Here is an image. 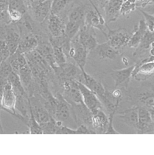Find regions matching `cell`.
<instances>
[{"mask_svg": "<svg viewBox=\"0 0 154 155\" xmlns=\"http://www.w3.org/2000/svg\"><path fill=\"white\" fill-rule=\"evenodd\" d=\"M81 71L83 77L82 83H83L88 88L94 92L99 98L101 97L105 93L106 91L105 88L100 82L86 73L84 69H81Z\"/></svg>", "mask_w": 154, "mask_h": 155, "instance_id": "20", "label": "cell"}, {"mask_svg": "<svg viewBox=\"0 0 154 155\" xmlns=\"http://www.w3.org/2000/svg\"><path fill=\"white\" fill-rule=\"evenodd\" d=\"M38 44V39L34 33H26L21 35L19 46L16 51L25 54L35 50Z\"/></svg>", "mask_w": 154, "mask_h": 155, "instance_id": "15", "label": "cell"}, {"mask_svg": "<svg viewBox=\"0 0 154 155\" xmlns=\"http://www.w3.org/2000/svg\"><path fill=\"white\" fill-rule=\"evenodd\" d=\"M123 0H109L104 8L106 23L116 21L120 15V8Z\"/></svg>", "mask_w": 154, "mask_h": 155, "instance_id": "19", "label": "cell"}, {"mask_svg": "<svg viewBox=\"0 0 154 155\" xmlns=\"http://www.w3.org/2000/svg\"><path fill=\"white\" fill-rule=\"evenodd\" d=\"M69 1V0H52L50 13L59 16L68 5Z\"/></svg>", "mask_w": 154, "mask_h": 155, "instance_id": "31", "label": "cell"}, {"mask_svg": "<svg viewBox=\"0 0 154 155\" xmlns=\"http://www.w3.org/2000/svg\"><path fill=\"white\" fill-rule=\"evenodd\" d=\"M89 2H90V4H91V5L92 6V7L93 8V9L97 12V13L100 16H103L102 15H101V12H100V11L99 10V8L96 6V5L95 4V3L93 2V1H92V0H87Z\"/></svg>", "mask_w": 154, "mask_h": 155, "instance_id": "42", "label": "cell"}, {"mask_svg": "<svg viewBox=\"0 0 154 155\" xmlns=\"http://www.w3.org/2000/svg\"><path fill=\"white\" fill-rule=\"evenodd\" d=\"M153 42H154V32L150 31L148 29L141 40L139 46L136 48V51L133 54V56H136L144 51L149 49L150 46Z\"/></svg>", "mask_w": 154, "mask_h": 155, "instance_id": "26", "label": "cell"}, {"mask_svg": "<svg viewBox=\"0 0 154 155\" xmlns=\"http://www.w3.org/2000/svg\"><path fill=\"white\" fill-rule=\"evenodd\" d=\"M17 28L18 27L15 28L13 25V23H9L5 25V36L4 41L10 55H12L16 52L21 39L19 31H18Z\"/></svg>", "mask_w": 154, "mask_h": 155, "instance_id": "12", "label": "cell"}, {"mask_svg": "<svg viewBox=\"0 0 154 155\" xmlns=\"http://www.w3.org/2000/svg\"><path fill=\"white\" fill-rule=\"evenodd\" d=\"M8 19L9 21L7 11H1L0 10V22Z\"/></svg>", "mask_w": 154, "mask_h": 155, "instance_id": "39", "label": "cell"}, {"mask_svg": "<svg viewBox=\"0 0 154 155\" xmlns=\"http://www.w3.org/2000/svg\"><path fill=\"white\" fill-rule=\"evenodd\" d=\"M154 74V61L142 60L136 64L132 77L137 81L145 80Z\"/></svg>", "mask_w": 154, "mask_h": 155, "instance_id": "14", "label": "cell"}, {"mask_svg": "<svg viewBox=\"0 0 154 155\" xmlns=\"http://www.w3.org/2000/svg\"><path fill=\"white\" fill-rule=\"evenodd\" d=\"M109 126V116L102 110L93 114L92 129L95 134H105Z\"/></svg>", "mask_w": 154, "mask_h": 155, "instance_id": "18", "label": "cell"}, {"mask_svg": "<svg viewBox=\"0 0 154 155\" xmlns=\"http://www.w3.org/2000/svg\"><path fill=\"white\" fill-rule=\"evenodd\" d=\"M89 53L90 52L80 44L76 36L72 39L68 57L74 60L81 70L84 69L87 56Z\"/></svg>", "mask_w": 154, "mask_h": 155, "instance_id": "5", "label": "cell"}, {"mask_svg": "<svg viewBox=\"0 0 154 155\" xmlns=\"http://www.w3.org/2000/svg\"><path fill=\"white\" fill-rule=\"evenodd\" d=\"M136 66V64L125 69L112 71L110 72V75L115 82L116 88H119L122 85L126 86L128 84L130 78L132 77Z\"/></svg>", "mask_w": 154, "mask_h": 155, "instance_id": "16", "label": "cell"}, {"mask_svg": "<svg viewBox=\"0 0 154 155\" xmlns=\"http://www.w3.org/2000/svg\"><path fill=\"white\" fill-rule=\"evenodd\" d=\"M12 72V67L7 59L0 63V100L3 90L8 82V79Z\"/></svg>", "mask_w": 154, "mask_h": 155, "instance_id": "25", "label": "cell"}, {"mask_svg": "<svg viewBox=\"0 0 154 155\" xmlns=\"http://www.w3.org/2000/svg\"><path fill=\"white\" fill-rule=\"evenodd\" d=\"M4 134V131H3V129L1 125V119H0V134Z\"/></svg>", "mask_w": 154, "mask_h": 155, "instance_id": "43", "label": "cell"}, {"mask_svg": "<svg viewBox=\"0 0 154 155\" xmlns=\"http://www.w3.org/2000/svg\"><path fill=\"white\" fill-rule=\"evenodd\" d=\"M148 30V27L145 19H141L138 25L134 29L128 41L127 46L131 48H137L142 39L143 35Z\"/></svg>", "mask_w": 154, "mask_h": 155, "instance_id": "22", "label": "cell"}, {"mask_svg": "<svg viewBox=\"0 0 154 155\" xmlns=\"http://www.w3.org/2000/svg\"><path fill=\"white\" fill-rule=\"evenodd\" d=\"M82 26V25L80 24L68 21L65 25V36L72 40V39L75 38V36L78 33Z\"/></svg>", "mask_w": 154, "mask_h": 155, "instance_id": "29", "label": "cell"}, {"mask_svg": "<svg viewBox=\"0 0 154 155\" xmlns=\"http://www.w3.org/2000/svg\"><path fill=\"white\" fill-rule=\"evenodd\" d=\"M62 125V122L57 121L52 117L48 121L40 124L43 134H58L59 129Z\"/></svg>", "mask_w": 154, "mask_h": 155, "instance_id": "27", "label": "cell"}, {"mask_svg": "<svg viewBox=\"0 0 154 155\" xmlns=\"http://www.w3.org/2000/svg\"><path fill=\"white\" fill-rule=\"evenodd\" d=\"M28 128V132L30 134H42V130L38 122L36 120L31 112L30 118L27 124Z\"/></svg>", "mask_w": 154, "mask_h": 155, "instance_id": "33", "label": "cell"}, {"mask_svg": "<svg viewBox=\"0 0 154 155\" xmlns=\"http://www.w3.org/2000/svg\"><path fill=\"white\" fill-rule=\"evenodd\" d=\"M5 36V25H0V40H4Z\"/></svg>", "mask_w": 154, "mask_h": 155, "instance_id": "40", "label": "cell"}, {"mask_svg": "<svg viewBox=\"0 0 154 155\" xmlns=\"http://www.w3.org/2000/svg\"><path fill=\"white\" fill-rule=\"evenodd\" d=\"M7 12L9 18V23L16 24L22 20L23 18L22 13L18 9L8 7Z\"/></svg>", "mask_w": 154, "mask_h": 155, "instance_id": "34", "label": "cell"}, {"mask_svg": "<svg viewBox=\"0 0 154 155\" xmlns=\"http://www.w3.org/2000/svg\"><path fill=\"white\" fill-rule=\"evenodd\" d=\"M109 30L106 38L112 47L120 51V49L127 46L131 36L128 30L125 28H119L115 30L109 29Z\"/></svg>", "mask_w": 154, "mask_h": 155, "instance_id": "7", "label": "cell"}, {"mask_svg": "<svg viewBox=\"0 0 154 155\" xmlns=\"http://www.w3.org/2000/svg\"><path fill=\"white\" fill-rule=\"evenodd\" d=\"M137 133H154V121L148 108L145 106H139Z\"/></svg>", "mask_w": 154, "mask_h": 155, "instance_id": "8", "label": "cell"}, {"mask_svg": "<svg viewBox=\"0 0 154 155\" xmlns=\"http://www.w3.org/2000/svg\"><path fill=\"white\" fill-rule=\"evenodd\" d=\"M59 85L62 90V92L60 93L71 106L84 104L77 81H64L60 83Z\"/></svg>", "mask_w": 154, "mask_h": 155, "instance_id": "2", "label": "cell"}, {"mask_svg": "<svg viewBox=\"0 0 154 155\" xmlns=\"http://www.w3.org/2000/svg\"><path fill=\"white\" fill-rule=\"evenodd\" d=\"M10 55V54L5 41L0 40V62L6 60Z\"/></svg>", "mask_w": 154, "mask_h": 155, "instance_id": "36", "label": "cell"}, {"mask_svg": "<svg viewBox=\"0 0 154 155\" xmlns=\"http://www.w3.org/2000/svg\"><path fill=\"white\" fill-rule=\"evenodd\" d=\"M138 108L139 106H134L119 113V117L125 123L136 130L138 128Z\"/></svg>", "mask_w": 154, "mask_h": 155, "instance_id": "24", "label": "cell"}, {"mask_svg": "<svg viewBox=\"0 0 154 155\" xmlns=\"http://www.w3.org/2000/svg\"><path fill=\"white\" fill-rule=\"evenodd\" d=\"M79 89L82 94L83 103L85 106L92 112L96 114L103 109V105L97 95L88 88L83 83L77 81Z\"/></svg>", "mask_w": 154, "mask_h": 155, "instance_id": "4", "label": "cell"}, {"mask_svg": "<svg viewBox=\"0 0 154 155\" xmlns=\"http://www.w3.org/2000/svg\"><path fill=\"white\" fill-rule=\"evenodd\" d=\"M85 13V12L82 7H77L69 12L68 15V21L77 22L83 25L84 24Z\"/></svg>", "mask_w": 154, "mask_h": 155, "instance_id": "28", "label": "cell"}, {"mask_svg": "<svg viewBox=\"0 0 154 155\" xmlns=\"http://www.w3.org/2000/svg\"><path fill=\"white\" fill-rule=\"evenodd\" d=\"M139 9L144 17V19L145 20V22L146 23L148 30L152 32H154V15H150L146 13L141 8Z\"/></svg>", "mask_w": 154, "mask_h": 155, "instance_id": "35", "label": "cell"}, {"mask_svg": "<svg viewBox=\"0 0 154 155\" xmlns=\"http://www.w3.org/2000/svg\"><path fill=\"white\" fill-rule=\"evenodd\" d=\"M66 24L59 15L50 13L47 18V28L51 36L59 37L65 35Z\"/></svg>", "mask_w": 154, "mask_h": 155, "instance_id": "13", "label": "cell"}, {"mask_svg": "<svg viewBox=\"0 0 154 155\" xmlns=\"http://www.w3.org/2000/svg\"><path fill=\"white\" fill-rule=\"evenodd\" d=\"M109 0H97L99 8L103 10L107 3L109 2Z\"/></svg>", "mask_w": 154, "mask_h": 155, "instance_id": "41", "label": "cell"}, {"mask_svg": "<svg viewBox=\"0 0 154 155\" xmlns=\"http://www.w3.org/2000/svg\"><path fill=\"white\" fill-rule=\"evenodd\" d=\"M137 8L136 0H123L120 8V15H127L134 11Z\"/></svg>", "mask_w": 154, "mask_h": 155, "instance_id": "32", "label": "cell"}, {"mask_svg": "<svg viewBox=\"0 0 154 155\" xmlns=\"http://www.w3.org/2000/svg\"><path fill=\"white\" fill-rule=\"evenodd\" d=\"M16 95L13 90L11 84L8 81L3 90L0 100L1 106L2 107L4 111L7 112L8 113L10 114L13 116L24 123V120L22 117L16 111Z\"/></svg>", "mask_w": 154, "mask_h": 155, "instance_id": "3", "label": "cell"}, {"mask_svg": "<svg viewBox=\"0 0 154 155\" xmlns=\"http://www.w3.org/2000/svg\"><path fill=\"white\" fill-rule=\"evenodd\" d=\"M116 113H109V126L105 134H119V133L116 131L113 127V118Z\"/></svg>", "mask_w": 154, "mask_h": 155, "instance_id": "37", "label": "cell"}, {"mask_svg": "<svg viewBox=\"0 0 154 155\" xmlns=\"http://www.w3.org/2000/svg\"><path fill=\"white\" fill-rule=\"evenodd\" d=\"M54 95L57 98V104L53 118L57 121L62 122L64 125L71 118L72 107L60 93H57Z\"/></svg>", "mask_w": 154, "mask_h": 155, "instance_id": "10", "label": "cell"}, {"mask_svg": "<svg viewBox=\"0 0 154 155\" xmlns=\"http://www.w3.org/2000/svg\"><path fill=\"white\" fill-rule=\"evenodd\" d=\"M93 51H95L99 58L102 60H114L120 54L119 50L112 47L107 41L98 43Z\"/></svg>", "mask_w": 154, "mask_h": 155, "instance_id": "23", "label": "cell"}, {"mask_svg": "<svg viewBox=\"0 0 154 155\" xmlns=\"http://www.w3.org/2000/svg\"><path fill=\"white\" fill-rule=\"evenodd\" d=\"M59 84L66 80H76L82 82L83 77L81 70L77 64L72 63H65L55 67L53 69Z\"/></svg>", "mask_w": 154, "mask_h": 155, "instance_id": "1", "label": "cell"}, {"mask_svg": "<svg viewBox=\"0 0 154 155\" xmlns=\"http://www.w3.org/2000/svg\"><path fill=\"white\" fill-rule=\"evenodd\" d=\"M84 25L89 28L99 30L107 37V33H105L104 27L105 26L108 28L109 27L107 25L105 18L103 16H100L94 9L88 10L85 12Z\"/></svg>", "mask_w": 154, "mask_h": 155, "instance_id": "11", "label": "cell"}, {"mask_svg": "<svg viewBox=\"0 0 154 155\" xmlns=\"http://www.w3.org/2000/svg\"><path fill=\"white\" fill-rule=\"evenodd\" d=\"M53 48L54 57L57 66H60L67 62V58L63 48L57 45H52Z\"/></svg>", "mask_w": 154, "mask_h": 155, "instance_id": "30", "label": "cell"}, {"mask_svg": "<svg viewBox=\"0 0 154 155\" xmlns=\"http://www.w3.org/2000/svg\"><path fill=\"white\" fill-rule=\"evenodd\" d=\"M52 0H45L33 7L35 20L42 24L47 19L51 13Z\"/></svg>", "mask_w": 154, "mask_h": 155, "instance_id": "21", "label": "cell"}, {"mask_svg": "<svg viewBox=\"0 0 154 155\" xmlns=\"http://www.w3.org/2000/svg\"><path fill=\"white\" fill-rule=\"evenodd\" d=\"M36 50L38 52V54L45 59V60L48 63V64L50 66V67L53 69L55 67L57 66L55 63L54 53H53V48L50 43L49 40H40L38 41V44L36 49Z\"/></svg>", "mask_w": 154, "mask_h": 155, "instance_id": "17", "label": "cell"}, {"mask_svg": "<svg viewBox=\"0 0 154 155\" xmlns=\"http://www.w3.org/2000/svg\"><path fill=\"white\" fill-rule=\"evenodd\" d=\"M141 9L150 15H154V4H149L148 5H146L145 7L141 8Z\"/></svg>", "mask_w": 154, "mask_h": 155, "instance_id": "38", "label": "cell"}, {"mask_svg": "<svg viewBox=\"0 0 154 155\" xmlns=\"http://www.w3.org/2000/svg\"><path fill=\"white\" fill-rule=\"evenodd\" d=\"M93 29L83 25L76 35L80 44L89 52L93 51L98 44Z\"/></svg>", "mask_w": 154, "mask_h": 155, "instance_id": "9", "label": "cell"}, {"mask_svg": "<svg viewBox=\"0 0 154 155\" xmlns=\"http://www.w3.org/2000/svg\"><path fill=\"white\" fill-rule=\"evenodd\" d=\"M30 111L39 124L48 121L52 116L42 102L38 94L29 97Z\"/></svg>", "mask_w": 154, "mask_h": 155, "instance_id": "6", "label": "cell"}]
</instances>
